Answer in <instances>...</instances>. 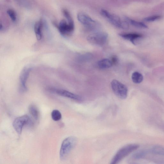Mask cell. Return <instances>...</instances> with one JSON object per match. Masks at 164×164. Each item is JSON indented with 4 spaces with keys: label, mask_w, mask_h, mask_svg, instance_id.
Wrapping results in <instances>:
<instances>
[{
    "label": "cell",
    "mask_w": 164,
    "mask_h": 164,
    "mask_svg": "<svg viewBox=\"0 0 164 164\" xmlns=\"http://www.w3.org/2000/svg\"><path fill=\"white\" fill-rule=\"evenodd\" d=\"M77 141L76 138L74 136H70L64 140L62 144L60 152L61 160H64L68 156L75 147Z\"/></svg>",
    "instance_id": "1"
},
{
    "label": "cell",
    "mask_w": 164,
    "mask_h": 164,
    "mask_svg": "<svg viewBox=\"0 0 164 164\" xmlns=\"http://www.w3.org/2000/svg\"><path fill=\"white\" fill-rule=\"evenodd\" d=\"M139 147L138 144H128L123 147L115 154L110 163L116 164L118 163L130 153L137 150Z\"/></svg>",
    "instance_id": "2"
},
{
    "label": "cell",
    "mask_w": 164,
    "mask_h": 164,
    "mask_svg": "<svg viewBox=\"0 0 164 164\" xmlns=\"http://www.w3.org/2000/svg\"><path fill=\"white\" fill-rule=\"evenodd\" d=\"M101 13L103 16L107 18L109 21L116 27L123 29H127L129 28L128 22L122 21L118 16L111 14L105 10H101Z\"/></svg>",
    "instance_id": "3"
},
{
    "label": "cell",
    "mask_w": 164,
    "mask_h": 164,
    "mask_svg": "<svg viewBox=\"0 0 164 164\" xmlns=\"http://www.w3.org/2000/svg\"><path fill=\"white\" fill-rule=\"evenodd\" d=\"M108 35L104 32H98L92 34L87 37V40L91 44L103 46L107 42Z\"/></svg>",
    "instance_id": "4"
},
{
    "label": "cell",
    "mask_w": 164,
    "mask_h": 164,
    "mask_svg": "<svg viewBox=\"0 0 164 164\" xmlns=\"http://www.w3.org/2000/svg\"><path fill=\"white\" fill-rule=\"evenodd\" d=\"M33 123L30 117L27 115L19 117L14 120L13 126L19 135H21L25 126H32Z\"/></svg>",
    "instance_id": "5"
},
{
    "label": "cell",
    "mask_w": 164,
    "mask_h": 164,
    "mask_svg": "<svg viewBox=\"0 0 164 164\" xmlns=\"http://www.w3.org/2000/svg\"><path fill=\"white\" fill-rule=\"evenodd\" d=\"M111 86L114 93L118 98L122 99L127 98L128 90L126 86L117 80H113L111 82Z\"/></svg>",
    "instance_id": "6"
},
{
    "label": "cell",
    "mask_w": 164,
    "mask_h": 164,
    "mask_svg": "<svg viewBox=\"0 0 164 164\" xmlns=\"http://www.w3.org/2000/svg\"><path fill=\"white\" fill-rule=\"evenodd\" d=\"M48 90L52 93L78 101V102H81L83 101V98L80 96L72 93L65 90L54 88H49L48 89Z\"/></svg>",
    "instance_id": "7"
},
{
    "label": "cell",
    "mask_w": 164,
    "mask_h": 164,
    "mask_svg": "<svg viewBox=\"0 0 164 164\" xmlns=\"http://www.w3.org/2000/svg\"><path fill=\"white\" fill-rule=\"evenodd\" d=\"M31 71L30 67H26L23 68L21 72L19 78V89L22 92H24L27 90L26 82Z\"/></svg>",
    "instance_id": "8"
},
{
    "label": "cell",
    "mask_w": 164,
    "mask_h": 164,
    "mask_svg": "<svg viewBox=\"0 0 164 164\" xmlns=\"http://www.w3.org/2000/svg\"><path fill=\"white\" fill-rule=\"evenodd\" d=\"M58 28L62 35L68 37L73 34L74 27L70 25L65 20H62L60 21Z\"/></svg>",
    "instance_id": "9"
},
{
    "label": "cell",
    "mask_w": 164,
    "mask_h": 164,
    "mask_svg": "<svg viewBox=\"0 0 164 164\" xmlns=\"http://www.w3.org/2000/svg\"><path fill=\"white\" fill-rule=\"evenodd\" d=\"M78 21L83 25L90 27H93L96 22L86 14L79 13L77 15Z\"/></svg>",
    "instance_id": "10"
},
{
    "label": "cell",
    "mask_w": 164,
    "mask_h": 164,
    "mask_svg": "<svg viewBox=\"0 0 164 164\" xmlns=\"http://www.w3.org/2000/svg\"><path fill=\"white\" fill-rule=\"evenodd\" d=\"M119 35L124 39L131 42L134 45H136L138 41L142 37V35L137 33L120 34Z\"/></svg>",
    "instance_id": "11"
},
{
    "label": "cell",
    "mask_w": 164,
    "mask_h": 164,
    "mask_svg": "<svg viewBox=\"0 0 164 164\" xmlns=\"http://www.w3.org/2000/svg\"><path fill=\"white\" fill-rule=\"evenodd\" d=\"M42 27L43 23L42 22H37L35 23L34 30L37 39L38 41H41L42 38Z\"/></svg>",
    "instance_id": "12"
},
{
    "label": "cell",
    "mask_w": 164,
    "mask_h": 164,
    "mask_svg": "<svg viewBox=\"0 0 164 164\" xmlns=\"http://www.w3.org/2000/svg\"><path fill=\"white\" fill-rule=\"evenodd\" d=\"M98 65L101 69H106L110 68L113 65L110 59H105L99 61Z\"/></svg>",
    "instance_id": "13"
},
{
    "label": "cell",
    "mask_w": 164,
    "mask_h": 164,
    "mask_svg": "<svg viewBox=\"0 0 164 164\" xmlns=\"http://www.w3.org/2000/svg\"><path fill=\"white\" fill-rule=\"evenodd\" d=\"M29 112L34 119L38 120L39 117V113L37 107L34 105H31L29 108Z\"/></svg>",
    "instance_id": "14"
},
{
    "label": "cell",
    "mask_w": 164,
    "mask_h": 164,
    "mask_svg": "<svg viewBox=\"0 0 164 164\" xmlns=\"http://www.w3.org/2000/svg\"><path fill=\"white\" fill-rule=\"evenodd\" d=\"M125 18L126 21L135 27L142 28H148L147 26L142 22H137L127 17H125Z\"/></svg>",
    "instance_id": "15"
},
{
    "label": "cell",
    "mask_w": 164,
    "mask_h": 164,
    "mask_svg": "<svg viewBox=\"0 0 164 164\" xmlns=\"http://www.w3.org/2000/svg\"><path fill=\"white\" fill-rule=\"evenodd\" d=\"M132 78L134 83L139 84L141 83L143 80V77L141 74L136 71L132 74Z\"/></svg>",
    "instance_id": "16"
},
{
    "label": "cell",
    "mask_w": 164,
    "mask_h": 164,
    "mask_svg": "<svg viewBox=\"0 0 164 164\" xmlns=\"http://www.w3.org/2000/svg\"><path fill=\"white\" fill-rule=\"evenodd\" d=\"M93 55L90 53H86L84 54L79 55L77 58V60L80 62L88 61L92 58Z\"/></svg>",
    "instance_id": "17"
},
{
    "label": "cell",
    "mask_w": 164,
    "mask_h": 164,
    "mask_svg": "<svg viewBox=\"0 0 164 164\" xmlns=\"http://www.w3.org/2000/svg\"><path fill=\"white\" fill-rule=\"evenodd\" d=\"M51 116L52 119L55 121H59L62 117L61 112L57 110H53L51 113Z\"/></svg>",
    "instance_id": "18"
},
{
    "label": "cell",
    "mask_w": 164,
    "mask_h": 164,
    "mask_svg": "<svg viewBox=\"0 0 164 164\" xmlns=\"http://www.w3.org/2000/svg\"><path fill=\"white\" fill-rule=\"evenodd\" d=\"M152 152L157 155L164 156V147L160 146L153 147L152 149Z\"/></svg>",
    "instance_id": "19"
},
{
    "label": "cell",
    "mask_w": 164,
    "mask_h": 164,
    "mask_svg": "<svg viewBox=\"0 0 164 164\" xmlns=\"http://www.w3.org/2000/svg\"><path fill=\"white\" fill-rule=\"evenodd\" d=\"M64 15L67 19L68 23L69 25L72 26L74 27V22L73 18L71 17L69 13L66 10L64 9L63 11Z\"/></svg>",
    "instance_id": "20"
},
{
    "label": "cell",
    "mask_w": 164,
    "mask_h": 164,
    "mask_svg": "<svg viewBox=\"0 0 164 164\" xmlns=\"http://www.w3.org/2000/svg\"><path fill=\"white\" fill-rule=\"evenodd\" d=\"M146 153L144 151H138L134 153L132 156V157L135 159H140L145 156Z\"/></svg>",
    "instance_id": "21"
},
{
    "label": "cell",
    "mask_w": 164,
    "mask_h": 164,
    "mask_svg": "<svg viewBox=\"0 0 164 164\" xmlns=\"http://www.w3.org/2000/svg\"><path fill=\"white\" fill-rule=\"evenodd\" d=\"M162 17L160 15H154L146 17L143 19V20L147 22H153L159 20Z\"/></svg>",
    "instance_id": "22"
},
{
    "label": "cell",
    "mask_w": 164,
    "mask_h": 164,
    "mask_svg": "<svg viewBox=\"0 0 164 164\" xmlns=\"http://www.w3.org/2000/svg\"><path fill=\"white\" fill-rule=\"evenodd\" d=\"M7 13L13 21L15 22L16 21L17 18L16 14L13 10H8L7 11Z\"/></svg>",
    "instance_id": "23"
},
{
    "label": "cell",
    "mask_w": 164,
    "mask_h": 164,
    "mask_svg": "<svg viewBox=\"0 0 164 164\" xmlns=\"http://www.w3.org/2000/svg\"><path fill=\"white\" fill-rule=\"evenodd\" d=\"M113 65H117L119 59L117 56L114 55L110 59Z\"/></svg>",
    "instance_id": "24"
}]
</instances>
